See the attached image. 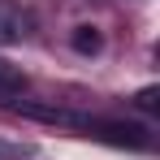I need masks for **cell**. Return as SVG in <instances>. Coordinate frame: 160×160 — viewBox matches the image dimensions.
<instances>
[{"instance_id": "1", "label": "cell", "mask_w": 160, "mask_h": 160, "mask_svg": "<svg viewBox=\"0 0 160 160\" xmlns=\"http://www.w3.org/2000/svg\"><path fill=\"white\" fill-rule=\"evenodd\" d=\"M30 30H35V18L26 9L13 0H0V43H26Z\"/></svg>"}, {"instance_id": "2", "label": "cell", "mask_w": 160, "mask_h": 160, "mask_svg": "<svg viewBox=\"0 0 160 160\" xmlns=\"http://www.w3.org/2000/svg\"><path fill=\"white\" fill-rule=\"evenodd\" d=\"M91 130L104 134L108 143H117V147H147V134L138 130V126H121V121H95V117H91Z\"/></svg>"}, {"instance_id": "3", "label": "cell", "mask_w": 160, "mask_h": 160, "mask_svg": "<svg viewBox=\"0 0 160 160\" xmlns=\"http://www.w3.org/2000/svg\"><path fill=\"white\" fill-rule=\"evenodd\" d=\"M69 43H74V52H82V56H91V52L104 48V39H100V30H95V26H78Z\"/></svg>"}, {"instance_id": "5", "label": "cell", "mask_w": 160, "mask_h": 160, "mask_svg": "<svg viewBox=\"0 0 160 160\" xmlns=\"http://www.w3.org/2000/svg\"><path fill=\"white\" fill-rule=\"evenodd\" d=\"M0 156H22V152H18V147H4V143H0Z\"/></svg>"}, {"instance_id": "4", "label": "cell", "mask_w": 160, "mask_h": 160, "mask_svg": "<svg viewBox=\"0 0 160 160\" xmlns=\"http://www.w3.org/2000/svg\"><path fill=\"white\" fill-rule=\"evenodd\" d=\"M22 91H26V78H22L13 65L0 61V95H22Z\"/></svg>"}]
</instances>
